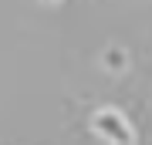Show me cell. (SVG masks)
Wrapping results in <instances>:
<instances>
[{
    "label": "cell",
    "mask_w": 152,
    "mask_h": 145,
    "mask_svg": "<svg viewBox=\"0 0 152 145\" xmlns=\"http://www.w3.org/2000/svg\"><path fill=\"white\" fill-rule=\"evenodd\" d=\"M41 4H58V0H41Z\"/></svg>",
    "instance_id": "obj_3"
},
{
    "label": "cell",
    "mask_w": 152,
    "mask_h": 145,
    "mask_svg": "<svg viewBox=\"0 0 152 145\" xmlns=\"http://www.w3.org/2000/svg\"><path fill=\"white\" fill-rule=\"evenodd\" d=\"M91 132L108 145H135V132H132L129 118L115 108H98L91 115Z\"/></svg>",
    "instance_id": "obj_1"
},
{
    "label": "cell",
    "mask_w": 152,
    "mask_h": 145,
    "mask_svg": "<svg viewBox=\"0 0 152 145\" xmlns=\"http://www.w3.org/2000/svg\"><path fill=\"white\" fill-rule=\"evenodd\" d=\"M105 68H115V71H122L125 68V54L115 47V51H105Z\"/></svg>",
    "instance_id": "obj_2"
}]
</instances>
